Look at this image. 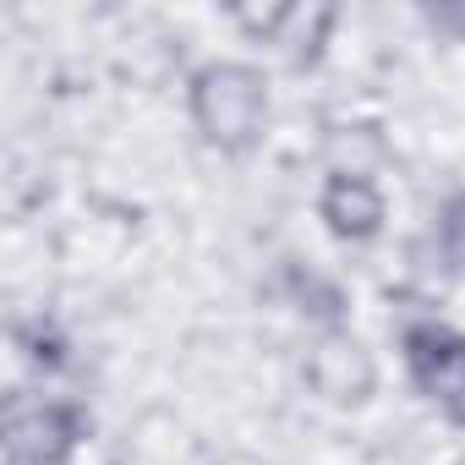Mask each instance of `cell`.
Listing matches in <instances>:
<instances>
[{
  "label": "cell",
  "instance_id": "obj_1",
  "mask_svg": "<svg viewBox=\"0 0 465 465\" xmlns=\"http://www.w3.org/2000/svg\"><path fill=\"white\" fill-rule=\"evenodd\" d=\"M186 121L203 137V148L224 159H247L263 148L274 121L269 77L252 61H203L186 77Z\"/></svg>",
  "mask_w": 465,
  "mask_h": 465
},
{
  "label": "cell",
  "instance_id": "obj_2",
  "mask_svg": "<svg viewBox=\"0 0 465 465\" xmlns=\"http://www.w3.org/2000/svg\"><path fill=\"white\" fill-rule=\"evenodd\" d=\"M94 432V416L72 394L12 389L0 411V449L6 465H72Z\"/></svg>",
  "mask_w": 465,
  "mask_h": 465
},
{
  "label": "cell",
  "instance_id": "obj_3",
  "mask_svg": "<svg viewBox=\"0 0 465 465\" xmlns=\"http://www.w3.org/2000/svg\"><path fill=\"white\" fill-rule=\"evenodd\" d=\"M400 361L411 389L454 427H465V329L443 318L400 323Z\"/></svg>",
  "mask_w": 465,
  "mask_h": 465
},
{
  "label": "cell",
  "instance_id": "obj_4",
  "mask_svg": "<svg viewBox=\"0 0 465 465\" xmlns=\"http://www.w3.org/2000/svg\"><path fill=\"white\" fill-rule=\"evenodd\" d=\"M318 219L340 247H367L389 224V197L367 170H329L318 186Z\"/></svg>",
  "mask_w": 465,
  "mask_h": 465
},
{
  "label": "cell",
  "instance_id": "obj_5",
  "mask_svg": "<svg viewBox=\"0 0 465 465\" xmlns=\"http://www.w3.org/2000/svg\"><path fill=\"white\" fill-rule=\"evenodd\" d=\"M307 383L329 400V405H367L378 389V367L367 356V345L345 329H323L318 345L307 351Z\"/></svg>",
  "mask_w": 465,
  "mask_h": 465
},
{
  "label": "cell",
  "instance_id": "obj_6",
  "mask_svg": "<svg viewBox=\"0 0 465 465\" xmlns=\"http://www.w3.org/2000/svg\"><path fill=\"white\" fill-rule=\"evenodd\" d=\"M334 6L312 0V6H269V12H242V28L258 34L274 55H285V66H318L323 45H329V28H334Z\"/></svg>",
  "mask_w": 465,
  "mask_h": 465
},
{
  "label": "cell",
  "instance_id": "obj_7",
  "mask_svg": "<svg viewBox=\"0 0 465 465\" xmlns=\"http://www.w3.org/2000/svg\"><path fill=\"white\" fill-rule=\"evenodd\" d=\"M12 345L23 356V367L39 378V383H55L66 367H72V334L55 312H34V318H17L12 329Z\"/></svg>",
  "mask_w": 465,
  "mask_h": 465
},
{
  "label": "cell",
  "instance_id": "obj_8",
  "mask_svg": "<svg viewBox=\"0 0 465 465\" xmlns=\"http://www.w3.org/2000/svg\"><path fill=\"white\" fill-rule=\"evenodd\" d=\"M432 252L443 263V274L465 280V192H449L432 213Z\"/></svg>",
  "mask_w": 465,
  "mask_h": 465
},
{
  "label": "cell",
  "instance_id": "obj_9",
  "mask_svg": "<svg viewBox=\"0 0 465 465\" xmlns=\"http://www.w3.org/2000/svg\"><path fill=\"white\" fill-rule=\"evenodd\" d=\"M421 23L449 39V45H465V0H443V6H421Z\"/></svg>",
  "mask_w": 465,
  "mask_h": 465
}]
</instances>
